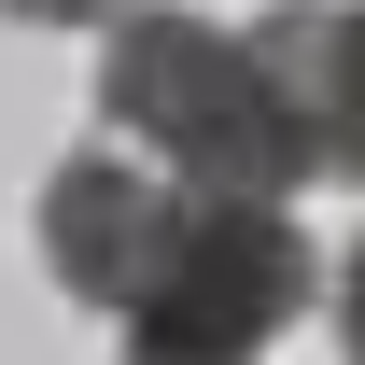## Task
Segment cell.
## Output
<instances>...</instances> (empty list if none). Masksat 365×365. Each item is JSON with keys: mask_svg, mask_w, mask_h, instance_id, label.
I'll use <instances>...</instances> for the list:
<instances>
[{"mask_svg": "<svg viewBox=\"0 0 365 365\" xmlns=\"http://www.w3.org/2000/svg\"><path fill=\"white\" fill-rule=\"evenodd\" d=\"M253 43L295 71L309 98V140H323V182H365V0H281L253 14Z\"/></svg>", "mask_w": 365, "mask_h": 365, "instance_id": "277c9868", "label": "cell"}, {"mask_svg": "<svg viewBox=\"0 0 365 365\" xmlns=\"http://www.w3.org/2000/svg\"><path fill=\"white\" fill-rule=\"evenodd\" d=\"M127 365H225V351H127Z\"/></svg>", "mask_w": 365, "mask_h": 365, "instance_id": "52a82bcc", "label": "cell"}, {"mask_svg": "<svg viewBox=\"0 0 365 365\" xmlns=\"http://www.w3.org/2000/svg\"><path fill=\"white\" fill-rule=\"evenodd\" d=\"M155 211H169V182H140L127 155H71L43 182V281L85 295V309H127L140 253H155Z\"/></svg>", "mask_w": 365, "mask_h": 365, "instance_id": "3957f363", "label": "cell"}, {"mask_svg": "<svg viewBox=\"0 0 365 365\" xmlns=\"http://www.w3.org/2000/svg\"><path fill=\"white\" fill-rule=\"evenodd\" d=\"M0 14H29V29H113L127 0H0Z\"/></svg>", "mask_w": 365, "mask_h": 365, "instance_id": "5b68a950", "label": "cell"}, {"mask_svg": "<svg viewBox=\"0 0 365 365\" xmlns=\"http://www.w3.org/2000/svg\"><path fill=\"white\" fill-rule=\"evenodd\" d=\"M337 351L365 365V239H351V267H337Z\"/></svg>", "mask_w": 365, "mask_h": 365, "instance_id": "8992f818", "label": "cell"}, {"mask_svg": "<svg viewBox=\"0 0 365 365\" xmlns=\"http://www.w3.org/2000/svg\"><path fill=\"white\" fill-rule=\"evenodd\" d=\"M98 127L169 155V182H211V197H295V182H323L295 71L253 29H211V14H113Z\"/></svg>", "mask_w": 365, "mask_h": 365, "instance_id": "6da1fadb", "label": "cell"}, {"mask_svg": "<svg viewBox=\"0 0 365 365\" xmlns=\"http://www.w3.org/2000/svg\"><path fill=\"white\" fill-rule=\"evenodd\" d=\"M295 309H309L295 197H211V182H169L155 253H140V281H127L113 323H127L140 351H225V365H253Z\"/></svg>", "mask_w": 365, "mask_h": 365, "instance_id": "7a4b0ae2", "label": "cell"}]
</instances>
